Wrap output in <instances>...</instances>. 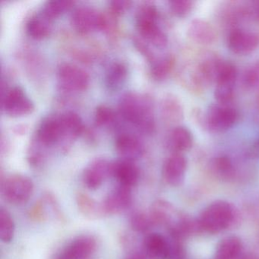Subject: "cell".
Segmentation results:
<instances>
[{"label":"cell","instance_id":"e575fe53","mask_svg":"<svg viewBox=\"0 0 259 259\" xmlns=\"http://www.w3.org/2000/svg\"><path fill=\"white\" fill-rule=\"evenodd\" d=\"M114 120V112L110 107L104 105L97 107L95 113V122L97 125L106 126V125H111Z\"/></svg>","mask_w":259,"mask_h":259},{"label":"cell","instance_id":"4fadbf2b","mask_svg":"<svg viewBox=\"0 0 259 259\" xmlns=\"http://www.w3.org/2000/svg\"><path fill=\"white\" fill-rule=\"evenodd\" d=\"M96 248L95 238L90 235H82L69 242L60 251L57 259H87Z\"/></svg>","mask_w":259,"mask_h":259},{"label":"cell","instance_id":"ba28073f","mask_svg":"<svg viewBox=\"0 0 259 259\" xmlns=\"http://www.w3.org/2000/svg\"><path fill=\"white\" fill-rule=\"evenodd\" d=\"M57 78L62 90L68 92L85 90L90 82L87 72L72 63H62L57 69Z\"/></svg>","mask_w":259,"mask_h":259},{"label":"cell","instance_id":"484cf974","mask_svg":"<svg viewBox=\"0 0 259 259\" xmlns=\"http://www.w3.org/2000/svg\"><path fill=\"white\" fill-rule=\"evenodd\" d=\"M160 111L164 120L170 123L181 122L184 116L183 104L175 95H167L163 98Z\"/></svg>","mask_w":259,"mask_h":259},{"label":"cell","instance_id":"f1b7e54d","mask_svg":"<svg viewBox=\"0 0 259 259\" xmlns=\"http://www.w3.org/2000/svg\"><path fill=\"white\" fill-rule=\"evenodd\" d=\"M128 75L127 67L122 63L116 62L109 67L106 75L105 83L110 90H116L125 82Z\"/></svg>","mask_w":259,"mask_h":259},{"label":"cell","instance_id":"6da1fadb","mask_svg":"<svg viewBox=\"0 0 259 259\" xmlns=\"http://www.w3.org/2000/svg\"><path fill=\"white\" fill-rule=\"evenodd\" d=\"M121 116L145 134L155 128L154 105L149 97L138 92L124 94L119 101Z\"/></svg>","mask_w":259,"mask_h":259},{"label":"cell","instance_id":"8d00e7d4","mask_svg":"<svg viewBox=\"0 0 259 259\" xmlns=\"http://www.w3.org/2000/svg\"><path fill=\"white\" fill-rule=\"evenodd\" d=\"M132 2L130 0H113L109 3L110 10L115 15H122L131 7Z\"/></svg>","mask_w":259,"mask_h":259},{"label":"cell","instance_id":"7402d4cb","mask_svg":"<svg viewBox=\"0 0 259 259\" xmlns=\"http://www.w3.org/2000/svg\"><path fill=\"white\" fill-rule=\"evenodd\" d=\"M193 136L189 128L182 125L174 127L169 133L168 145L174 153H180L189 151L193 145Z\"/></svg>","mask_w":259,"mask_h":259},{"label":"cell","instance_id":"ab89813d","mask_svg":"<svg viewBox=\"0 0 259 259\" xmlns=\"http://www.w3.org/2000/svg\"><path fill=\"white\" fill-rule=\"evenodd\" d=\"M252 152L254 155L259 157V138L254 142V143L253 144Z\"/></svg>","mask_w":259,"mask_h":259},{"label":"cell","instance_id":"e0dca14e","mask_svg":"<svg viewBox=\"0 0 259 259\" xmlns=\"http://www.w3.org/2000/svg\"><path fill=\"white\" fill-rule=\"evenodd\" d=\"M116 152L122 160L135 161L145 152V147L139 138L130 133H122L116 139Z\"/></svg>","mask_w":259,"mask_h":259},{"label":"cell","instance_id":"4dcf8cb0","mask_svg":"<svg viewBox=\"0 0 259 259\" xmlns=\"http://www.w3.org/2000/svg\"><path fill=\"white\" fill-rule=\"evenodd\" d=\"M74 4L75 3L72 0H51L44 5L40 11L45 16L54 20L55 18L59 17L65 12L70 10Z\"/></svg>","mask_w":259,"mask_h":259},{"label":"cell","instance_id":"3957f363","mask_svg":"<svg viewBox=\"0 0 259 259\" xmlns=\"http://www.w3.org/2000/svg\"><path fill=\"white\" fill-rule=\"evenodd\" d=\"M158 20V11L154 4L147 3L138 10L136 25L141 36L155 48L163 49L167 45L168 38Z\"/></svg>","mask_w":259,"mask_h":259},{"label":"cell","instance_id":"d590c367","mask_svg":"<svg viewBox=\"0 0 259 259\" xmlns=\"http://www.w3.org/2000/svg\"><path fill=\"white\" fill-rule=\"evenodd\" d=\"M244 85L249 89H259V61L248 68L242 77Z\"/></svg>","mask_w":259,"mask_h":259},{"label":"cell","instance_id":"cb8c5ba5","mask_svg":"<svg viewBox=\"0 0 259 259\" xmlns=\"http://www.w3.org/2000/svg\"><path fill=\"white\" fill-rule=\"evenodd\" d=\"M52 19L45 16L41 11L30 18L27 22L26 31L28 35L35 40H41L48 37L53 27Z\"/></svg>","mask_w":259,"mask_h":259},{"label":"cell","instance_id":"d4e9b609","mask_svg":"<svg viewBox=\"0 0 259 259\" xmlns=\"http://www.w3.org/2000/svg\"><path fill=\"white\" fill-rule=\"evenodd\" d=\"M150 215L154 224L166 226L168 228L178 220V218H175L176 211L174 206L170 203L162 200L154 203Z\"/></svg>","mask_w":259,"mask_h":259},{"label":"cell","instance_id":"1f68e13d","mask_svg":"<svg viewBox=\"0 0 259 259\" xmlns=\"http://www.w3.org/2000/svg\"><path fill=\"white\" fill-rule=\"evenodd\" d=\"M15 224L10 212L0 207V239L5 243L11 242L14 237Z\"/></svg>","mask_w":259,"mask_h":259},{"label":"cell","instance_id":"2e32d148","mask_svg":"<svg viewBox=\"0 0 259 259\" xmlns=\"http://www.w3.org/2000/svg\"><path fill=\"white\" fill-rule=\"evenodd\" d=\"M37 144L43 148L55 146L62 142L60 116H50L40 122L36 133Z\"/></svg>","mask_w":259,"mask_h":259},{"label":"cell","instance_id":"7a4b0ae2","mask_svg":"<svg viewBox=\"0 0 259 259\" xmlns=\"http://www.w3.org/2000/svg\"><path fill=\"white\" fill-rule=\"evenodd\" d=\"M234 217V209L231 204L224 200H217L204 207L197 224L200 230L213 234L230 227Z\"/></svg>","mask_w":259,"mask_h":259},{"label":"cell","instance_id":"836d02e7","mask_svg":"<svg viewBox=\"0 0 259 259\" xmlns=\"http://www.w3.org/2000/svg\"><path fill=\"white\" fill-rule=\"evenodd\" d=\"M195 7V3L191 0H172L169 2V8L176 17L186 18L190 15Z\"/></svg>","mask_w":259,"mask_h":259},{"label":"cell","instance_id":"f35d334b","mask_svg":"<svg viewBox=\"0 0 259 259\" xmlns=\"http://www.w3.org/2000/svg\"><path fill=\"white\" fill-rule=\"evenodd\" d=\"M125 259H148L145 253L142 251H134L130 253Z\"/></svg>","mask_w":259,"mask_h":259},{"label":"cell","instance_id":"74e56055","mask_svg":"<svg viewBox=\"0 0 259 259\" xmlns=\"http://www.w3.org/2000/svg\"><path fill=\"white\" fill-rule=\"evenodd\" d=\"M246 7L248 18L259 22V1L250 3Z\"/></svg>","mask_w":259,"mask_h":259},{"label":"cell","instance_id":"9c48e42d","mask_svg":"<svg viewBox=\"0 0 259 259\" xmlns=\"http://www.w3.org/2000/svg\"><path fill=\"white\" fill-rule=\"evenodd\" d=\"M1 103L2 110L13 117L30 114L34 110V103L19 86L8 89L5 95H3Z\"/></svg>","mask_w":259,"mask_h":259},{"label":"cell","instance_id":"5b68a950","mask_svg":"<svg viewBox=\"0 0 259 259\" xmlns=\"http://www.w3.org/2000/svg\"><path fill=\"white\" fill-rule=\"evenodd\" d=\"M239 119L236 109L230 104H211L203 116V124L212 133H221L228 131L234 126Z\"/></svg>","mask_w":259,"mask_h":259},{"label":"cell","instance_id":"4316f807","mask_svg":"<svg viewBox=\"0 0 259 259\" xmlns=\"http://www.w3.org/2000/svg\"><path fill=\"white\" fill-rule=\"evenodd\" d=\"M212 174L222 180H230L236 174V166L233 159L227 154H221L212 159L210 163Z\"/></svg>","mask_w":259,"mask_h":259},{"label":"cell","instance_id":"ffe728a7","mask_svg":"<svg viewBox=\"0 0 259 259\" xmlns=\"http://www.w3.org/2000/svg\"><path fill=\"white\" fill-rule=\"evenodd\" d=\"M187 34L192 41L202 46L213 45L217 38L213 27L207 21L201 19H193L189 23Z\"/></svg>","mask_w":259,"mask_h":259},{"label":"cell","instance_id":"44dd1931","mask_svg":"<svg viewBox=\"0 0 259 259\" xmlns=\"http://www.w3.org/2000/svg\"><path fill=\"white\" fill-rule=\"evenodd\" d=\"M62 130V142H72L79 137L84 130L81 117L74 112H66L60 115Z\"/></svg>","mask_w":259,"mask_h":259},{"label":"cell","instance_id":"9a60e30c","mask_svg":"<svg viewBox=\"0 0 259 259\" xmlns=\"http://www.w3.org/2000/svg\"><path fill=\"white\" fill-rule=\"evenodd\" d=\"M187 167L188 160L184 154L172 153L163 163V180L169 186H180L184 181Z\"/></svg>","mask_w":259,"mask_h":259},{"label":"cell","instance_id":"277c9868","mask_svg":"<svg viewBox=\"0 0 259 259\" xmlns=\"http://www.w3.org/2000/svg\"><path fill=\"white\" fill-rule=\"evenodd\" d=\"M221 60L215 56L207 54L196 63L189 65L185 71L186 84L196 92L204 90L214 82L217 69Z\"/></svg>","mask_w":259,"mask_h":259},{"label":"cell","instance_id":"7c38bea8","mask_svg":"<svg viewBox=\"0 0 259 259\" xmlns=\"http://www.w3.org/2000/svg\"><path fill=\"white\" fill-rule=\"evenodd\" d=\"M132 201L131 188L118 185L101 204L103 214H117L125 211L131 206Z\"/></svg>","mask_w":259,"mask_h":259},{"label":"cell","instance_id":"d6a6232c","mask_svg":"<svg viewBox=\"0 0 259 259\" xmlns=\"http://www.w3.org/2000/svg\"><path fill=\"white\" fill-rule=\"evenodd\" d=\"M130 224L134 231L145 233L154 225L151 215L143 211H135L130 218Z\"/></svg>","mask_w":259,"mask_h":259},{"label":"cell","instance_id":"60d3db41","mask_svg":"<svg viewBox=\"0 0 259 259\" xmlns=\"http://www.w3.org/2000/svg\"><path fill=\"white\" fill-rule=\"evenodd\" d=\"M258 104H259V103H258ZM258 111H259V104H258Z\"/></svg>","mask_w":259,"mask_h":259},{"label":"cell","instance_id":"8992f818","mask_svg":"<svg viewBox=\"0 0 259 259\" xmlns=\"http://www.w3.org/2000/svg\"><path fill=\"white\" fill-rule=\"evenodd\" d=\"M34 192L32 180L26 176L14 174L1 183V193L9 203L21 205L29 201Z\"/></svg>","mask_w":259,"mask_h":259},{"label":"cell","instance_id":"f546056e","mask_svg":"<svg viewBox=\"0 0 259 259\" xmlns=\"http://www.w3.org/2000/svg\"><path fill=\"white\" fill-rule=\"evenodd\" d=\"M76 200L78 209L87 218L95 219L103 214L101 204L86 194H78Z\"/></svg>","mask_w":259,"mask_h":259},{"label":"cell","instance_id":"5bb4252c","mask_svg":"<svg viewBox=\"0 0 259 259\" xmlns=\"http://www.w3.org/2000/svg\"><path fill=\"white\" fill-rule=\"evenodd\" d=\"M112 162L104 158L92 160L83 172V183L88 189L96 190L101 187L106 179L111 177Z\"/></svg>","mask_w":259,"mask_h":259},{"label":"cell","instance_id":"52a82bcc","mask_svg":"<svg viewBox=\"0 0 259 259\" xmlns=\"http://www.w3.org/2000/svg\"><path fill=\"white\" fill-rule=\"evenodd\" d=\"M238 72L236 66L228 61L221 60L215 77L214 95L217 102L228 104L234 96Z\"/></svg>","mask_w":259,"mask_h":259},{"label":"cell","instance_id":"8fae6325","mask_svg":"<svg viewBox=\"0 0 259 259\" xmlns=\"http://www.w3.org/2000/svg\"><path fill=\"white\" fill-rule=\"evenodd\" d=\"M227 46L236 55H249L259 46V34L242 28H235L229 34Z\"/></svg>","mask_w":259,"mask_h":259},{"label":"cell","instance_id":"83f0119b","mask_svg":"<svg viewBox=\"0 0 259 259\" xmlns=\"http://www.w3.org/2000/svg\"><path fill=\"white\" fill-rule=\"evenodd\" d=\"M174 66V59L170 55L155 57L151 62V74L154 79L163 81L166 79Z\"/></svg>","mask_w":259,"mask_h":259},{"label":"cell","instance_id":"603a6c76","mask_svg":"<svg viewBox=\"0 0 259 259\" xmlns=\"http://www.w3.org/2000/svg\"><path fill=\"white\" fill-rule=\"evenodd\" d=\"M243 245L236 236L223 238L217 245L214 259H240Z\"/></svg>","mask_w":259,"mask_h":259},{"label":"cell","instance_id":"d6986e66","mask_svg":"<svg viewBox=\"0 0 259 259\" xmlns=\"http://www.w3.org/2000/svg\"><path fill=\"white\" fill-rule=\"evenodd\" d=\"M143 251L148 259H169V239L160 233H149L144 239Z\"/></svg>","mask_w":259,"mask_h":259},{"label":"cell","instance_id":"ac0fdd59","mask_svg":"<svg viewBox=\"0 0 259 259\" xmlns=\"http://www.w3.org/2000/svg\"><path fill=\"white\" fill-rule=\"evenodd\" d=\"M139 168L134 161L119 159L112 162L111 177H114L119 185L132 188L139 180Z\"/></svg>","mask_w":259,"mask_h":259},{"label":"cell","instance_id":"30bf717a","mask_svg":"<svg viewBox=\"0 0 259 259\" xmlns=\"http://www.w3.org/2000/svg\"><path fill=\"white\" fill-rule=\"evenodd\" d=\"M74 28L81 33H89L102 29L106 25L103 15L90 6H80L71 15Z\"/></svg>","mask_w":259,"mask_h":259}]
</instances>
